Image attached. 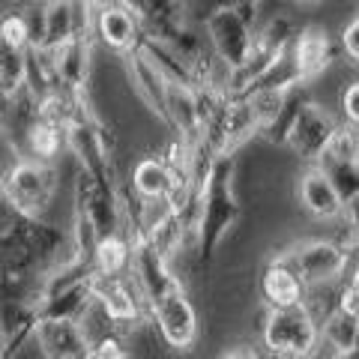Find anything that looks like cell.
I'll return each mask as SVG.
<instances>
[{"label":"cell","mask_w":359,"mask_h":359,"mask_svg":"<svg viewBox=\"0 0 359 359\" xmlns=\"http://www.w3.org/2000/svg\"><path fill=\"white\" fill-rule=\"evenodd\" d=\"M297 4H320V0H297Z\"/></svg>","instance_id":"f35d334b"},{"label":"cell","mask_w":359,"mask_h":359,"mask_svg":"<svg viewBox=\"0 0 359 359\" xmlns=\"http://www.w3.org/2000/svg\"><path fill=\"white\" fill-rule=\"evenodd\" d=\"M297 198H299V207L318 222H341V216H344L341 195L335 192L330 177L323 174L318 165H309L306 171L299 174Z\"/></svg>","instance_id":"ac0fdd59"},{"label":"cell","mask_w":359,"mask_h":359,"mask_svg":"<svg viewBox=\"0 0 359 359\" xmlns=\"http://www.w3.org/2000/svg\"><path fill=\"white\" fill-rule=\"evenodd\" d=\"M90 359H132V353L120 332H105L90 341Z\"/></svg>","instance_id":"1f68e13d"},{"label":"cell","mask_w":359,"mask_h":359,"mask_svg":"<svg viewBox=\"0 0 359 359\" xmlns=\"http://www.w3.org/2000/svg\"><path fill=\"white\" fill-rule=\"evenodd\" d=\"M126 75H129V84L132 90L141 96V102L147 105L156 117L165 123V105H168V78L162 75V69L156 66L147 54L141 51H132L126 54Z\"/></svg>","instance_id":"44dd1931"},{"label":"cell","mask_w":359,"mask_h":359,"mask_svg":"<svg viewBox=\"0 0 359 359\" xmlns=\"http://www.w3.org/2000/svg\"><path fill=\"white\" fill-rule=\"evenodd\" d=\"M36 341L45 359H90V335L81 323H39Z\"/></svg>","instance_id":"603a6c76"},{"label":"cell","mask_w":359,"mask_h":359,"mask_svg":"<svg viewBox=\"0 0 359 359\" xmlns=\"http://www.w3.org/2000/svg\"><path fill=\"white\" fill-rule=\"evenodd\" d=\"M93 39H99L105 48L117 51L120 57L138 51V45L144 39V27L126 6L108 4L93 13Z\"/></svg>","instance_id":"2e32d148"},{"label":"cell","mask_w":359,"mask_h":359,"mask_svg":"<svg viewBox=\"0 0 359 359\" xmlns=\"http://www.w3.org/2000/svg\"><path fill=\"white\" fill-rule=\"evenodd\" d=\"M339 123L341 120H335V114L323 102H318V99H306V102L299 105L294 123H290L285 147H290V153H294L299 162L318 165L320 156L327 153L332 135H335V129H339Z\"/></svg>","instance_id":"9c48e42d"},{"label":"cell","mask_w":359,"mask_h":359,"mask_svg":"<svg viewBox=\"0 0 359 359\" xmlns=\"http://www.w3.org/2000/svg\"><path fill=\"white\" fill-rule=\"evenodd\" d=\"M165 123L171 126L174 138H180L189 147H198L204 141L198 114V96L195 87L189 84H168V105H165Z\"/></svg>","instance_id":"7402d4cb"},{"label":"cell","mask_w":359,"mask_h":359,"mask_svg":"<svg viewBox=\"0 0 359 359\" xmlns=\"http://www.w3.org/2000/svg\"><path fill=\"white\" fill-rule=\"evenodd\" d=\"M282 255L287 257V264L297 269L299 278L309 287L341 285L347 269H351V264H353V252L344 249L339 240H327V237L294 243Z\"/></svg>","instance_id":"8992f818"},{"label":"cell","mask_w":359,"mask_h":359,"mask_svg":"<svg viewBox=\"0 0 359 359\" xmlns=\"http://www.w3.org/2000/svg\"><path fill=\"white\" fill-rule=\"evenodd\" d=\"M129 189L135 192V198L156 204V201H168L174 189V171L162 156H144V159L135 162L132 174H129Z\"/></svg>","instance_id":"cb8c5ba5"},{"label":"cell","mask_w":359,"mask_h":359,"mask_svg":"<svg viewBox=\"0 0 359 359\" xmlns=\"http://www.w3.org/2000/svg\"><path fill=\"white\" fill-rule=\"evenodd\" d=\"M75 207L87 212L90 222L96 224L99 237H111V233H123V201L120 186H105L93 180L90 174L78 171L75 180Z\"/></svg>","instance_id":"8fae6325"},{"label":"cell","mask_w":359,"mask_h":359,"mask_svg":"<svg viewBox=\"0 0 359 359\" xmlns=\"http://www.w3.org/2000/svg\"><path fill=\"white\" fill-rule=\"evenodd\" d=\"M39 332V306L36 299H0V335H4V351L9 359H15L25 344H30Z\"/></svg>","instance_id":"d6986e66"},{"label":"cell","mask_w":359,"mask_h":359,"mask_svg":"<svg viewBox=\"0 0 359 359\" xmlns=\"http://www.w3.org/2000/svg\"><path fill=\"white\" fill-rule=\"evenodd\" d=\"M93 266H96V273H102V276H129V269H132V240L126 237V231L99 240L96 255H93Z\"/></svg>","instance_id":"484cf974"},{"label":"cell","mask_w":359,"mask_h":359,"mask_svg":"<svg viewBox=\"0 0 359 359\" xmlns=\"http://www.w3.org/2000/svg\"><path fill=\"white\" fill-rule=\"evenodd\" d=\"M0 36H4L9 45L27 51V48H36L39 36H36V27H33V18L30 13H18V9H9V13L0 15Z\"/></svg>","instance_id":"f546056e"},{"label":"cell","mask_w":359,"mask_h":359,"mask_svg":"<svg viewBox=\"0 0 359 359\" xmlns=\"http://www.w3.org/2000/svg\"><path fill=\"white\" fill-rule=\"evenodd\" d=\"M237 177V156H216L212 171L201 189V212H198V231H195V255L201 264H210L216 257L222 240L233 231L240 222L243 207L233 189Z\"/></svg>","instance_id":"6da1fadb"},{"label":"cell","mask_w":359,"mask_h":359,"mask_svg":"<svg viewBox=\"0 0 359 359\" xmlns=\"http://www.w3.org/2000/svg\"><path fill=\"white\" fill-rule=\"evenodd\" d=\"M264 353H257L255 347H249V344H237V347H228L219 359H261Z\"/></svg>","instance_id":"d590c367"},{"label":"cell","mask_w":359,"mask_h":359,"mask_svg":"<svg viewBox=\"0 0 359 359\" xmlns=\"http://www.w3.org/2000/svg\"><path fill=\"white\" fill-rule=\"evenodd\" d=\"M327 156L359 165V129L341 120L339 129H335V135H332V141H330V147H327Z\"/></svg>","instance_id":"4dcf8cb0"},{"label":"cell","mask_w":359,"mask_h":359,"mask_svg":"<svg viewBox=\"0 0 359 359\" xmlns=\"http://www.w3.org/2000/svg\"><path fill=\"white\" fill-rule=\"evenodd\" d=\"M66 150V129L54 126L48 120H36L25 138V147H21L18 159H33L42 165H54V159Z\"/></svg>","instance_id":"d4e9b609"},{"label":"cell","mask_w":359,"mask_h":359,"mask_svg":"<svg viewBox=\"0 0 359 359\" xmlns=\"http://www.w3.org/2000/svg\"><path fill=\"white\" fill-rule=\"evenodd\" d=\"M339 45L332 42L330 30L320 25H306L297 30L294 42H290V60H294L299 81L302 84H314L323 72H330V66L339 60Z\"/></svg>","instance_id":"5bb4252c"},{"label":"cell","mask_w":359,"mask_h":359,"mask_svg":"<svg viewBox=\"0 0 359 359\" xmlns=\"http://www.w3.org/2000/svg\"><path fill=\"white\" fill-rule=\"evenodd\" d=\"M93 299H96V309L111 320V327L117 332L123 327H135V323L141 320L144 309H147L141 290L135 287L129 276L93 273Z\"/></svg>","instance_id":"30bf717a"},{"label":"cell","mask_w":359,"mask_h":359,"mask_svg":"<svg viewBox=\"0 0 359 359\" xmlns=\"http://www.w3.org/2000/svg\"><path fill=\"white\" fill-rule=\"evenodd\" d=\"M66 150L78 159V171L90 174L105 186H120L114 153H111V138L90 102H84L75 111L69 129H66Z\"/></svg>","instance_id":"5b68a950"},{"label":"cell","mask_w":359,"mask_h":359,"mask_svg":"<svg viewBox=\"0 0 359 359\" xmlns=\"http://www.w3.org/2000/svg\"><path fill=\"white\" fill-rule=\"evenodd\" d=\"M318 168L330 177V183L335 186V192L341 195L344 204L359 195V165L356 162H341V159H332V156L323 153Z\"/></svg>","instance_id":"f1b7e54d"},{"label":"cell","mask_w":359,"mask_h":359,"mask_svg":"<svg viewBox=\"0 0 359 359\" xmlns=\"http://www.w3.org/2000/svg\"><path fill=\"white\" fill-rule=\"evenodd\" d=\"M0 189L25 216L42 219V212L48 210L54 192H57V171H54V165L18 159L0 177Z\"/></svg>","instance_id":"52a82bcc"},{"label":"cell","mask_w":359,"mask_h":359,"mask_svg":"<svg viewBox=\"0 0 359 359\" xmlns=\"http://www.w3.org/2000/svg\"><path fill=\"white\" fill-rule=\"evenodd\" d=\"M330 359H359V351H351V353H332Z\"/></svg>","instance_id":"74e56055"},{"label":"cell","mask_w":359,"mask_h":359,"mask_svg":"<svg viewBox=\"0 0 359 359\" xmlns=\"http://www.w3.org/2000/svg\"><path fill=\"white\" fill-rule=\"evenodd\" d=\"M257 4L243 6H219L204 15V33L212 54L219 57L222 66L237 72L245 66L252 54V45L257 36Z\"/></svg>","instance_id":"277c9868"},{"label":"cell","mask_w":359,"mask_h":359,"mask_svg":"<svg viewBox=\"0 0 359 359\" xmlns=\"http://www.w3.org/2000/svg\"><path fill=\"white\" fill-rule=\"evenodd\" d=\"M356 332H359V314L344 306L327 314L320 323V335L332 353H351L356 347Z\"/></svg>","instance_id":"4316f807"},{"label":"cell","mask_w":359,"mask_h":359,"mask_svg":"<svg viewBox=\"0 0 359 359\" xmlns=\"http://www.w3.org/2000/svg\"><path fill=\"white\" fill-rule=\"evenodd\" d=\"M39 120V96L25 84L15 93H0V129H4L9 147L21 156L30 126Z\"/></svg>","instance_id":"ffe728a7"},{"label":"cell","mask_w":359,"mask_h":359,"mask_svg":"<svg viewBox=\"0 0 359 359\" xmlns=\"http://www.w3.org/2000/svg\"><path fill=\"white\" fill-rule=\"evenodd\" d=\"M57 72V84L72 99H87L90 87V57H93V33H78L75 39L60 45L57 51H48Z\"/></svg>","instance_id":"9a60e30c"},{"label":"cell","mask_w":359,"mask_h":359,"mask_svg":"<svg viewBox=\"0 0 359 359\" xmlns=\"http://www.w3.org/2000/svg\"><path fill=\"white\" fill-rule=\"evenodd\" d=\"M0 353H6V351H4V335H0Z\"/></svg>","instance_id":"ab89813d"},{"label":"cell","mask_w":359,"mask_h":359,"mask_svg":"<svg viewBox=\"0 0 359 359\" xmlns=\"http://www.w3.org/2000/svg\"><path fill=\"white\" fill-rule=\"evenodd\" d=\"M132 240V269L129 278L135 282V287L141 290L144 302H147V311L162 302L165 297H171L174 290L183 287L180 276H174L171 261L156 249V243L147 237V233H126Z\"/></svg>","instance_id":"ba28073f"},{"label":"cell","mask_w":359,"mask_h":359,"mask_svg":"<svg viewBox=\"0 0 359 359\" xmlns=\"http://www.w3.org/2000/svg\"><path fill=\"white\" fill-rule=\"evenodd\" d=\"M339 108H341V120L359 129V78H353V81H347L341 87Z\"/></svg>","instance_id":"836d02e7"},{"label":"cell","mask_w":359,"mask_h":359,"mask_svg":"<svg viewBox=\"0 0 359 359\" xmlns=\"http://www.w3.org/2000/svg\"><path fill=\"white\" fill-rule=\"evenodd\" d=\"M114 4L126 6V9H129V13H132L135 18H138V15H141V9H144V0H114Z\"/></svg>","instance_id":"8d00e7d4"},{"label":"cell","mask_w":359,"mask_h":359,"mask_svg":"<svg viewBox=\"0 0 359 359\" xmlns=\"http://www.w3.org/2000/svg\"><path fill=\"white\" fill-rule=\"evenodd\" d=\"M341 222H344V231H347V243H351V252L359 249V195L351 198V201L344 204Z\"/></svg>","instance_id":"e575fe53"},{"label":"cell","mask_w":359,"mask_h":359,"mask_svg":"<svg viewBox=\"0 0 359 359\" xmlns=\"http://www.w3.org/2000/svg\"><path fill=\"white\" fill-rule=\"evenodd\" d=\"M320 320L309 311V306L264 311L261 344L264 353L276 359H314L320 351Z\"/></svg>","instance_id":"3957f363"},{"label":"cell","mask_w":359,"mask_h":359,"mask_svg":"<svg viewBox=\"0 0 359 359\" xmlns=\"http://www.w3.org/2000/svg\"><path fill=\"white\" fill-rule=\"evenodd\" d=\"M339 51L344 63L351 66H359V9L341 25V33H339Z\"/></svg>","instance_id":"d6a6232c"},{"label":"cell","mask_w":359,"mask_h":359,"mask_svg":"<svg viewBox=\"0 0 359 359\" xmlns=\"http://www.w3.org/2000/svg\"><path fill=\"white\" fill-rule=\"evenodd\" d=\"M261 359H276V356H269V353H264V356H261Z\"/></svg>","instance_id":"60d3db41"},{"label":"cell","mask_w":359,"mask_h":359,"mask_svg":"<svg viewBox=\"0 0 359 359\" xmlns=\"http://www.w3.org/2000/svg\"><path fill=\"white\" fill-rule=\"evenodd\" d=\"M257 294H261L264 309L282 311V309H297L306 306L309 285L299 278V273L287 264V257L278 252L264 264L261 276H257Z\"/></svg>","instance_id":"4fadbf2b"},{"label":"cell","mask_w":359,"mask_h":359,"mask_svg":"<svg viewBox=\"0 0 359 359\" xmlns=\"http://www.w3.org/2000/svg\"><path fill=\"white\" fill-rule=\"evenodd\" d=\"M27 84V51L0 36V93H15Z\"/></svg>","instance_id":"83f0119b"},{"label":"cell","mask_w":359,"mask_h":359,"mask_svg":"<svg viewBox=\"0 0 359 359\" xmlns=\"http://www.w3.org/2000/svg\"><path fill=\"white\" fill-rule=\"evenodd\" d=\"M150 318L159 330L162 341L171 351H192V344L198 341L201 323H198V311L192 306V299L186 297V290L180 287L171 297H165L162 302H156L150 309Z\"/></svg>","instance_id":"7c38bea8"},{"label":"cell","mask_w":359,"mask_h":359,"mask_svg":"<svg viewBox=\"0 0 359 359\" xmlns=\"http://www.w3.org/2000/svg\"><path fill=\"white\" fill-rule=\"evenodd\" d=\"M66 237L57 228H51L42 219L25 216L0 189V255L27 257L33 264H42L54 261Z\"/></svg>","instance_id":"7a4b0ae2"},{"label":"cell","mask_w":359,"mask_h":359,"mask_svg":"<svg viewBox=\"0 0 359 359\" xmlns=\"http://www.w3.org/2000/svg\"><path fill=\"white\" fill-rule=\"evenodd\" d=\"M39 306V323H81L90 309L96 306L93 299V276L84 278V282H75L69 287L51 290V294H42L36 299Z\"/></svg>","instance_id":"e0dca14e"}]
</instances>
